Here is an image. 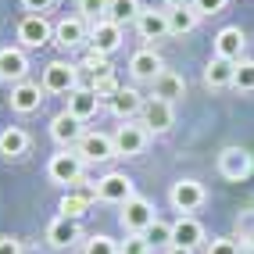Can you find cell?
Masks as SVG:
<instances>
[{
    "instance_id": "1",
    "label": "cell",
    "mask_w": 254,
    "mask_h": 254,
    "mask_svg": "<svg viewBox=\"0 0 254 254\" xmlns=\"http://www.w3.org/2000/svg\"><path fill=\"white\" fill-rule=\"evenodd\" d=\"M43 93H64L68 97L75 86H79V64L72 61H50L43 68Z\"/></svg>"
},
{
    "instance_id": "2",
    "label": "cell",
    "mask_w": 254,
    "mask_h": 254,
    "mask_svg": "<svg viewBox=\"0 0 254 254\" xmlns=\"http://www.w3.org/2000/svg\"><path fill=\"white\" fill-rule=\"evenodd\" d=\"M115 154L118 158H136V154H143L147 150V143H150V132L143 129V122H122L115 129Z\"/></svg>"
},
{
    "instance_id": "3",
    "label": "cell",
    "mask_w": 254,
    "mask_h": 254,
    "mask_svg": "<svg viewBox=\"0 0 254 254\" xmlns=\"http://www.w3.org/2000/svg\"><path fill=\"white\" fill-rule=\"evenodd\" d=\"M168 200H172L176 211L190 215L197 208H204L208 190H204V183H197V179H179V183H172V190H168Z\"/></svg>"
},
{
    "instance_id": "4",
    "label": "cell",
    "mask_w": 254,
    "mask_h": 254,
    "mask_svg": "<svg viewBox=\"0 0 254 254\" xmlns=\"http://www.w3.org/2000/svg\"><path fill=\"white\" fill-rule=\"evenodd\" d=\"M75 154L86 161V165H100V161H111V158H118L115 154V140L108 136V132H82V140L75 143Z\"/></svg>"
},
{
    "instance_id": "5",
    "label": "cell",
    "mask_w": 254,
    "mask_h": 254,
    "mask_svg": "<svg viewBox=\"0 0 254 254\" xmlns=\"http://www.w3.org/2000/svg\"><path fill=\"white\" fill-rule=\"evenodd\" d=\"M82 168H86V161H82L75 150H61V154H54V158L47 161V176H50V183L68 186V183H79L82 179Z\"/></svg>"
},
{
    "instance_id": "6",
    "label": "cell",
    "mask_w": 254,
    "mask_h": 254,
    "mask_svg": "<svg viewBox=\"0 0 254 254\" xmlns=\"http://www.w3.org/2000/svg\"><path fill=\"white\" fill-rule=\"evenodd\" d=\"M140 122H143V129L150 132V136H161V132L172 129L176 111H172V104H168V100L147 97V100H143V111H140Z\"/></svg>"
},
{
    "instance_id": "7",
    "label": "cell",
    "mask_w": 254,
    "mask_h": 254,
    "mask_svg": "<svg viewBox=\"0 0 254 254\" xmlns=\"http://www.w3.org/2000/svg\"><path fill=\"white\" fill-rule=\"evenodd\" d=\"M218 172H222L229 183H240L254 172V154L247 147H226L222 154H218Z\"/></svg>"
},
{
    "instance_id": "8",
    "label": "cell",
    "mask_w": 254,
    "mask_h": 254,
    "mask_svg": "<svg viewBox=\"0 0 254 254\" xmlns=\"http://www.w3.org/2000/svg\"><path fill=\"white\" fill-rule=\"evenodd\" d=\"M50 40H54V25H50L43 14H25V18L18 22V47L25 50H36V47H47Z\"/></svg>"
},
{
    "instance_id": "9",
    "label": "cell",
    "mask_w": 254,
    "mask_h": 254,
    "mask_svg": "<svg viewBox=\"0 0 254 254\" xmlns=\"http://www.w3.org/2000/svg\"><path fill=\"white\" fill-rule=\"evenodd\" d=\"M122 226H126V233H147L150 229V222H154V204H150L147 197H129L126 204H122Z\"/></svg>"
},
{
    "instance_id": "10",
    "label": "cell",
    "mask_w": 254,
    "mask_h": 254,
    "mask_svg": "<svg viewBox=\"0 0 254 254\" xmlns=\"http://www.w3.org/2000/svg\"><path fill=\"white\" fill-rule=\"evenodd\" d=\"M97 197L104 204H126L129 197H136V190H132V179L126 172H108L104 179H97Z\"/></svg>"
},
{
    "instance_id": "11",
    "label": "cell",
    "mask_w": 254,
    "mask_h": 254,
    "mask_svg": "<svg viewBox=\"0 0 254 254\" xmlns=\"http://www.w3.org/2000/svg\"><path fill=\"white\" fill-rule=\"evenodd\" d=\"M129 72H132L136 82H154L165 72V61H161V54H158L154 47H140L136 54L129 58Z\"/></svg>"
},
{
    "instance_id": "12",
    "label": "cell",
    "mask_w": 254,
    "mask_h": 254,
    "mask_svg": "<svg viewBox=\"0 0 254 254\" xmlns=\"http://www.w3.org/2000/svg\"><path fill=\"white\" fill-rule=\"evenodd\" d=\"M82 240V226H79V218H64L58 215L54 222L47 226V244L54 247V251H68Z\"/></svg>"
},
{
    "instance_id": "13",
    "label": "cell",
    "mask_w": 254,
    "mask_h": 254,
    "mask_svg": "<svg viewBox=\"0 0 254 254\" xmlns=\"http://www.w3.org/2000/svg\"><path fill=\"white\" fill-rule=\"evenodd\" d=\"M29 75V58L22 47H0V82H25Z\"/></svg>"
},
{
    "instance_id": "14",
    "label": "cell",
    "mask_w": 254,
    "mask_h": 254,
    "mask_svg": "<svg viewBox=\"0 0 254 254\" xmlns=\"http://www.w3.org/2000/svg\"><path fill=\"white\" fill-rule=\"evenodd\" d=\"M82 132H86V129H82V122H79V118H72L68 111H61V115L50 118V140L61 143V150H72V147L82 140Z\"/></svg>"
},
{
    "instance_id": "15",
    "label": "cell",
    "mask_w": 254,
    "mask_h": 254,
    "mask_svg": "<svg viewBox=\"0 0 254 254\" xmlns=\"http://www.w3.org/2000/svg\"><path fill=\"white\" fill-rule=\"evenodd\" d=\"M7 104H11V111H18V115L40 111V104H43V86H40V82H29V79H25V82H14Z\"/></svg>"
},
{
    "instance_id": "16",
    "label": "cell",
    "mask_w": 254,
    "mask_h": 254,
    "mask_svg": "<svg viewBox=\"0 0 254 254\" xmlns=\"http://www.w3.org/2000/svg\"><path fill=\"white\" fill-rule=\"evenodd\" d=\"M244 47H247V36L240 25H226L215 32V58H226V61H240L244 58Z\"/></svg>"
},
{
    "instance_id": "17",
    "label": "cell",
    "mask_w": 254,
    "mask_h": 254,
    "mask_svg": "<svg viewBox=\"0 0 254 254\" xmlns=\"http://www.w3.org/2000/svg\"><path fill=\"white\" fill-rule=\"evenodd\" d=\"M82 40H90V25H86V18H79V14L61 18V22L54 25V43H58V47L75 50V47H82Z\"/></svg>"
},
{
    "instance_id": "18",
    "label": "cell",
    "mask_w": 254,
    "mask_h": 254,
    "mask_svg": "<svg viewBox=\"0 0 254 254\" xmlns=\"http://www.w3.org/2000/svg\"><path fill=\"white\" fill-rule=\"evenodd\" d=\"M122 47V25H115V22H97L90 25V50H97V54H115V50Z\"/></svg>"
},
{
    "instance_id": "19",
    "label": "cell",
    "mask_w": 254,
    "mask_h": 254,
    "mask_svg": "<svg viewBox=\"0 0 254 254\" xmlns=\"http://www.w3.org/2000/svg\"><path fill=\"white\" fill-rule=\"evenodd\" d=\"M108 111L118 118V122H132L140 111H143V97L140 90H132V86H122L111 100H108Z\"/></svg>"
},
{
    "instance_id": "20",
    "label": "cell",
    "mask_w": 254,
    "mask_h": 254,
    "mask_svg": "<svg viewBox=\"0 0 254 254\" xmlns=\"http://www.w3.org/2000/svg\"><path fill=\"white\" fill-rule=\"evenodd\" d=\"M64 100H68V104H64V111H68L72 118H79V122H90V118L97 115V108H100V97H97L90 86H75Z\"/></svg>"
},
{
    "instance_id": "21",
    "label": "cell",
    "mask_w": 254,
    "mask_h": 254,
    "mask_svg": "<svg viewBox=\"0 0 254 254\" xmlns=\"http://www.w3.org/2000/svg\"><path fill=\"white\" fill-rule=\"evenodd\" d=\"M136 32H140V40H165V36H172L168 32V11H154V7H143L140 11V18H136Z\"/></svg>"
},
{
    "instance_id": "22",
    "label": "cell",
    "mask_w": 254,
    "mask_h": 254,
    "mask_svg": "<svg viewBox=\"0 0 254 254\" xmlns=\"http://www.w3.org/2000/svg\"><path fill=\"white\" fill-rule=\"evenodd\" d=\"M150 97H158V100H168V104H176V100L186 97V79L172 68H165L154 82H150Z\"/></svg>"
},
{
    "instance_id": "23",
    "label": "cell",
    "mask_w": 254,
    "mask_h": 254,
    "mask_svg": "<svg viewBox=\"0 0 254 254\" xmlns=\"http://www.w3.org/2000/svg\"><path fill=\"white\" fill-rule=\"evenodd\" d=\"M172 244L176 247H200L204 244V226L193 215H179V222H172Z\"/></svg>"
},
{
    "instance_id": "24",
    "label": "cell",
    "mask_w": 254,
    "mask_h": 254,
    "mask_svg": "<svg viewBox=\"0 0 254 254\" xmlns=\"http://www.w3.org/2000/svg\"><path fill=\"white\" fill-rule=\"evenodd\" d=\"M233 72H236V61H226V58H211L208 64H204V86L208 90H226V86H233Z\"/></svg>"
},
{
    "instance_id": "25",
    "label": "cell",
    "mask_w": 254,
    "mask_h": 254,
    "mask_svg": "<svg viewBox=\"0 0 254 254\" xmlns=\"http://www.w3.org/2000/svg\"><path fill=\"white\" fill-rule=\"evenodd\" d=\"M29 132L22 129V126H7L4 132H0V154H4L7 161L11 158H22V154H29Z\"/></svg>"
},
{
    "instance_id": "26",
    "label": "cell",
    "mask_w": 254,
    "mask_h": 254,
    "mask_svg": "<svg viewBox=\"0 0 254 254\" xmlns=\"http://www.w3.org/2000/svg\"><path fill=\"white\" fill-rule=\"evenodd\" d=\"M197 22H200V14L193 11V4L168 11V32H172V36H190V32L197 29Z\"/></svg>"
},
{
    "instance_id": "27",
    "label": "cell",
    "mask_w": 254,
    "mask_h": 254,
    "mask_svg": "<svg viewBox=\"0 0 254 254\" xmlns=\"http://www.w3.org/2000/svg\"><path fill=\"white\" fill-rule=\"evenodd\" d=\"M140 11H143V4L140 0H111L108 4V22H115V25H136V18H140Z\"/></svg>"
},
{
    "instance_id": "28",
    "label": "cell",
    "mask_w": 254,
    "mask_h": 254,
    "mask_svg": "<svg viewBox=\"0 0 254 254\" xmlns=\"http://www.w3.org/2000/svg\"><path fill=\"white\" fill-rule=\"evenodd\" d=\"M90 200H93L90 193H75V190H72V193H64V197H61L58 211H61L64 218H82V215L90 211Z\"/></svg>"
},
{
    "instance_id": "29",
    "label": "cell",
    "mask_w": 254,
    "mask_h": 254,
    "mask_svg": "<svg viewBox=\"0 0 254 254\" xmlns=\"http://www.w3.org/2000/svg\"><path fill=\"white\" fill-rule=\"evenodd\" d=\"M233 90H240V93H254V58H240V61H236Z\"/></svg>"
},
{
    "instance_id": "30",
    "label": "cell",
    "mask_w": 254,
    "mask_h": 254,
    "mask_svg": "<svg viewBox=\"0 0 254 254\" xmlns=\"http://www.w3.org/2000/svg\"><path fill=\"white\" fill-rule=\"evenodd\" d=\"M108 4L111 0H79V18H86V25H97L108 18Z\"/></svg>"
},
{
    "instance_id": "31",
    "label": "cell",
    "mask_w": 254,
    "mask_h": 254,
    "mask_svg": "<svg viewBox=\"0 0 254 254\" xmlns=\"http://www.w3.org/2000/svg\"><path fill=\"white\" fill-rule=\"evenodd\" d=\"M147 236V244L150 247H172V226H168V222H161V218H154V222H150V229L143 233Z\"/></svg>"
},
{
    "instance_id": "32",
    "label": "cell",
    "mask_w": 254,
    "mask_h": 254,
    "mask_svg": "<svg viewBox=\"0 0 254 254\" xmlns=\"http://www.w3.org/2000/svg\"><path fill=\"white\" fill-rule=\"evenodd\" d=\"M90 90L100 97V100H111L118 90H122V86H118V79H115V72H108V75H93L90 79Z\"/></svg>"
},
{
    "instance_id": "33",
    "label": "cell",
    "mask_w": 254,
    "mask_h": 254,
    "mask_svg": "<svg viewBox=\"0 0 254 254\" xmlns=\"http://www.w3.org/2000/svg\"><path fill=\"white\" fill-rule=\"evenodd\" d=\"M236 236H240V247L254 251V211H247V215L236 218Z\"/></svg>"
},
{
    "instance_id": "34",
    "label": "cell",
    "mask_w": 254,
    "mask_h": 254,
    "mask_svg": "<svg viewBox=\"0 0 254 254\" xmlns=\"http://www.w3.org/2000/svg\"><path fill=\"white\" fill-rule=\"evenodd\" d=\"M118 254H150V244L143 233H129L122 244H118Z\"/></svg>"
},
{
    "instance_id": "35",
    "label": "cell",
    "mask_w": 254,
    "mask_h": 254,
    "mask_svg": "<svg viewBox=\"0 0 254 254\" xmlns=\"http://www.w3.org/2000/svg\"><path fill=\"white\" fill-rule=\"evenodd\" d=\"M79 68H86L90 75H108V72H111V64H108L104 54H97V50H86V58H82Z\"/></svg>"
},
{
    "instance_id": "36",
    "label": "cell",
    "mask_w": 254,
    "mask_h": 254,
    "mask_svg": "<svg viewBox=\"0 0 254 254\" xmlns=\"http://www.w3.org/2000/svg\"><path fill=\"white\" fill-rule=\"evenodd\" d=\"M82 254H118V244L111 240V236L97 233V236H90V240H86V251H82Z\"/></svg>"
},
{
    "instance_id": "37",
    "label": "cell",
    "mask_w": 254,
    "mask_h": 254,
    "mask_svg": "<svg viewBox=\"0 0 254 254\" xmlns=\"http://www.w3.org/2000/svg\"><path fill=\"white\" fill-rule=\"evenodd\" d=\"M208 254H240V244L233 236H215V240H208Z\"/></svg>"
},
{
    "instance_id": "38",
    "label": "cell",
    "mask_w": 254,
    "mask_h": 254,
    "mask_svg": "<svg viewBox=\"0 0 254 254\" xmlns=\"http://www.w3.org/2000/svg\"><path fill=\"white\" fill-rule=\"evenodd\" d=\"M229 0H193V11L197 14H218V11H226Z\"/></svg>"
},
{
    "instance_id": "39",
    "label": "cell",
    "mask_w": 254,
    "mask_h": 254,
    "mask_svg": "<svg viewBox=\"0 0 254 254\" xmlns=\"http://www.w3.org/2000/svg\"><path fill=\"white\" fill-rule=\"evenodd\" d=\"M0 254H25L18 236H0Z\"/></svg>"
},
{
    "instance_id": "40",
    "label": "cell",
    "mask_w": 254,
    "mask_h": 254,
    "mask_svg": "<svg viewBox=\"0 0 254 254\" xmlns=\"http://www.w3.org/2000/svg\"><path fill=\"white\" fill-rule=\"evenodd\" d=\"M50 4H54V0H22V7L29 14H43V11H50Z\"/></svg>"
},
{
    "instance_id": "41",
    "label": "cell",
    "mask_w": 254,
    "mask_h": 254,
    "mask_svg": "<svg viewBox=\"0 0 254 254\" xmlns=\"http://www.w3.org/2000/svg\"><path fill=\"white\" fill-rule=\"evenodd\" d=\"M161 4H165V11H172V7H190L193 0H161Z\"/></svg>"
},
{
    "instance_id": "42",
    "label": "cell",
    "mask_w": 254,
    "mask_h": 254,
    "mask_svg": "<svg viewBox=\"0 0 254 254\" xmlns=\"http://www.w3.org/2000/svg\"><path fill=\"white\" fill-rule=\"evenodd\" d=\"M165 254H193V251H190V247H176V244H172V247H168Z\"/></svg>"
}]
</instances>
